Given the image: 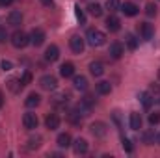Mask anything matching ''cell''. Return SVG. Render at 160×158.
Wrapping results in <instances>:
<instances>
[{
  "instance_id": "obj_14",
  "label": "cell",
  "mask_w": 160,
  "mask_h": 158,
  "mask_svg": "<svg viewBox=\"0 0 160 158\" xmlns=\"http://www.w3.org/2000/svg\"><path fill=\"white\" fill-rule=\"evenodd\" d=\"M73 149H75V153H77V155H86V153H88V141L78 138V140L73 143Z\"/></svg>"
},
{
  "instance_id": "obj_41",
  "label": "cell",
  "mask_w": 160,
  "mask_h": 158,
  "mask_svg": "<svg viewBox=\"0 0 160 158\" xmlns=\"http://www.w3.org/2000/svg\"><path fill=\"white\" fill-rule=\"evenodd\" d=\"M13 0H0V6H9Z\"/></svg>"
},
{
  "instance_id": "obj_37",
  "label": "cell",
  "mask_w": 160,
  "mask_h": 158,
  "mask_svg": "<svg viewBox=\"0 0 160 158\" xmlns=\"http://www.w3.org/2000/svg\"><path fill=\"white\" fill-rule=\"evenodd\" d=\"M0 67H2L4 71H11V67H13V65H11V62H8V60H2V62H0Z\"/></svg>"
},
{
  "instance_id": "obj_8",
  "label": "cell",
  "mask_w": 160,
  "mask_h": 158,
  "mask_svg": "<svg viewBox=\"0 0 160 158\" xmlns=\"http://www.w3.org/2000/svg\"><path fill=\"white\" fill-rule=\"evenodd\" d=\"M121 11H123L127 17H134V15L140 13V7H138L136 4H132V2H125V4L121 6Z\"/></svg>"
},
{
  "instance_id": "obj_12",
  "label": "cell",
  "mask_w": 160,
  "mask_h": 158,
  "mask_svg": "<svg viewBox=\"0 0 160 158\" xmlns=\"http://www.w3.org/2000/svg\"><path fill=\"white\" fill-rule=\"evenodd\" d=\"M106 28L110 30V32H118L121 28V21L116 17V15H110L108 19H106Z\"/></svg>"
},
{
  "instance_id": "obj_6",
  "label": "cell",
  "mask_w": 160,
  "mask_h": 158,
  "mask_svg": "<svg viewBox=\"0 0 160 158\" xmlns=\"http://www.w3.org/2000/svg\"><path fill=\"white\" fill-rule=\"evenodd\" d=\"M30 43H32L34 47H41V45L45 43V30H41V28H34L32 34H30Z\"/></svg>"
},
{
  "instance_id": "obj_43",
  "label": "cell",
  "mask_w": 160,
  "mask_h": 158,
  "mask_svg": "<svg viewBox=\"0 0 160 158\" xmlns=\"http://www.w3.org/2000/svg\"><path fill=\"white\" fill-rule=\"evenodd\" d=\"M157 141H158V143H160V132H158V136H157Z\"/></svg>"
},
{
  "instance_id": "obj_10",
  "label": "cell",
  "mask_w": 160,
  "mask_h": 158,
  "mask_svg": "<svg viewBox=\"0 0 160 158\" xmlns=\"http://www.w3.org/2000/svg\"><path fill=\"white\" fill-rule=\"evenodd\" d=\"M60 58V48L56 45H50L47 50H45V60L47 62H56Z\"/></svg>"
},
{
  "instance_id": "obj_44",
  "label": "cell",
  "mask_w": 160,
  "mask_h": 158,
  "mask_svg": "<svg viewBox=\"0 0 160 158\" xmlns=\"http://www.w3.org/2000/svg\"><path fill=\"white\" fill-rule=\"evenodd\" d=\"M158 78H160V71H158Z\"/></svg>"
},
{
  "instance_id": "obj_36",
  "label": "cell",
  "mask_w": 160,
  "mask_h": 158,
  "mask_svg": "<svg viewBox=\"0 0 160 158\" xmlns=\"http://www.w3.org/2000/svg\"><path fill=\"white\" fill-rule=\"evenodd\" d=\"M149 123H151V125H157V123H160V114H158V112H153V114L149 116Z\"/></svg>"
},
{
  "instance_id": "obj_35",
  "label": "cell",
  "mask_w": 160,
  "mask_h": 158,
  "mask_svg": "<svg viewBox=\"0 0 160 158\" xmlns=\"http://www.w3.org/2000/svg\"><path fill=\"white\" fill-rule=\"evenodd\" d=\"M123 149H125L127 153H132V151H134V147H132V143H130V140H127V138H123Z\"/></svg>"
},
{
  "instance_id": "obj_26",
  "label": "cell",
  "mask_w": 160,
  "mask_h": 158,
  "mask_svg": "<svg viewBox=\"0 0 160 158\" xmlns=\"http://www.w3.org/2000/svg\"><path fill=\"white\" fill-rule=\"evenodd\" d=\"M80 119H82V116H80V112L77 110V108H75V110H71V112L67 114V121H69V123H73V125H78Z\"/></svg>"
},
{
  "instance_id": "obj_30",
  "label": "cell",
  "mask_w": 160,
  "mask_h": 158,
  "mask_svg": "<svg viewBox=\"0 0 160 158\" xmlns=\"http://www.w3.org/2000/svg\"><path fill=\"white\" fill-rule=\"evenodd\" d=\"M75 15H77V19H78L80 24H86V15H84V11L80 9V6H77V7H75Z\"/></svg>"
},
{
  "instance_id": "obj_38",
  "label": "cell",
  "mask_w": 160,
  "mask_h": 158,
  "mask_svg": "<svg viewBox=\"0 0 160 158\" xmlns=\"http://www.w3.org/2000/svg\"><path fill=\"white\" fill-rule=\"evenodd\" d=\"M6 39H8V32H6L4 26H0V43H4Z\"/></svg>"
},
{
  "instance_id": "obj_39",
  "label": "cell",
  "mask_w": 160,
  "mask_h": 158,
  "mask_svg": "<svg viewBox=\"0 0 160 158\" xmlns=\"http://www.w3.org/2000/svg\"><path fill=\"white\" fill-rule=\"evenodd\" d=\"M41 143H39V138L38 140H30V145H28V149H38Z\"/></svg>"
},
{
  "instance_id": "obj_40",
  "label": "cell",
  "mask_w": 160,
  "mask_h": 158,
  "mask_svg": "<svg viewBox=\"0 0 160 158\" xmlns=\"http://www.w3.org/2000/svg\"><path fill=\"white\" fill-rule=\"evenodd\" d=\"M41 2H43L45 6H48V7H52V6H54V2H52V0H41Z\"/></svg>"
},
{
  "instance_id": "obj_33",
  "label": "cell",
  "mask_w": 160,
  "mask_h": 158,
  "mask_svg": "<svg viewBox=\"0 0 160 158\" xmlns=\"http://www.w3.org/2000/svg\"><path fill=\"white\" fill-rule=\"evenodd\" d=\"M30 82H32V73H30V71H26V73L22 75V78H21V84H22V87H24V86H28Z\"/></svg>"
},
{
  "instance_id": "obj_28",
  "label": "cell",
  "mask_w": 160,
  "mask_h": 158,
  "mask_svg": "<svg viewBox=\"0 0 160 158\" xmlns=\"http://www.w3.org/2000/svg\"><path fill=\"white\" fill-rule=\"evenodd\" d=\"M88 11H89V15H93V17H101V15H102V6H99V4H89V6H88Z\"/></svg>"
},
{
  "instance_id": "obj_3",
  "label": "cell",
  "mask_w": 160,
  "mask_h": 158,
  "mask_svg": "<svg viewBox=\"0 0 160 158\" xmlns=\"http://www.w3.org/2000/svg\"><path fill=\"white\" fill-rule=\"evenodd\" d=\"M138 32H140L142 39H145V41L153 39V34H155L153 24H149V22H140V24H138Z\"/></svg>"
},
{
  "instance_id": "obj_29",
  "label": "cell",
  "mask_w": 160,
  "mask_h": 158,
  "mask_svg": "<svg viewBox=\"0 0 160 158\" xmlns=\"http://www.w3.org/2000/svg\"><path fill=\"white\" fill-rule=\"evenodd\" d=\"M140 101H142V104H143V108H145V110H147V108H151V104H153V99H151V95H149L147 91L140 93Z\"/></svg>"
},
{
  "instance_id": "obj_42",
  "label": "cell",
  "mask_w": 160,
  "mask_h": 158,
  "mask_svg": "<svg viewBox=\"0 0 160 158\" xmlns=\"http://www.w3.org/2000/svg\"><path fill=\"white\" fill-rule=\"evenodd\" d=\"M2 106H4V93L0 91V108H2Z\"/></svg>"
},
{
  "instance_id": "obj_16",
  "label": "cell",
  "mask_w": 160,
  "mask_h": 158,
  "mask_svg": "<svg viewBox=\"0 0 160 158\" xmlns=\"http://www.w3.org/2000/svg\"><path fill=\"white\" fill-rule=\"evenodd\" d=\"M89 71H91L93 77H101V75L104 73V65H102L101 62H91V63H89Z\"/></svg>"
},
{
  "instance_id": "obj_22",
  "label": "cell",
  "mask_w": 160,
  "mask_h": 158,
  "mask_svg": "<svg viewBox=\"0 0 160 158\" xmlns=\"http://www.w3.org/2000/svg\"><path fill=\"white\" fill-rule=\"evenodd\" d=\"M8 87H9V91H11V93H19V91L22 89V84H21V78H19V80H17V78L8 80Z\"/></svg>"
},
{
  "instance_id": "obj_13",
  "label": "cell",
  "mask_w": 160,
  "mask_h": 158,
  "mask_svg": "<svg viewBox=\"0 0 160 158\" xmlns=\"http://www.w3.org/2000/svg\"><path fill=\"white\" fill-rule=\"evenodd\" d=\"M60 75H62L63 78H69V77H73V75H75V65H73L71 62H65V63L60 67Z\"/></svg>"
},
{
  "instance_id": "obj_4",
  "label": "cell",
  "mask_w": 160,
  "mask_h": 158,
  "mask_svg": "<svg viewBox=\"0 0 160 158\" xmlns=\"http://www.w3.org/2000/svg\"><path fill=\"white\" fill-rule=\"evenodd\" d=\"M39 86L43 89H47V91H52V89H56L58 80H56V77H52V75H45V77H41Z\"/></svg>"
},
{
  "instance_id": "obj_23",
  "label": "cell",
  "mask_w": 160,
  "mask_h": 158,
  "mask_svg": "<svg viewBox=\"0 0 160 158\" xmlns=\"http://www.w3.org/2000/svg\"><path fill=\"white\" fill-rule=\"evenodd\" d=\"M125 45H127L128 50H136V47H138V39H136L132 34H127V36H125Z\"/></svg>"
},
{
  "instance_id": "obj_19",
  "label": "cell",
  "mask_w": 160,
  "mask_h": 158,
  "mask_svg": "<svg viewBox=\"0 0 160 158\" xmlns=\"http://www.w3.org/2000/svg\"><path fill=\"white\" fill-rule=\"evenodd\" d=\"M110 91H112V86H110V82L102 80V82H99V84H97V93H99V95H108Z\"/></svg>"
},
{
  "instance_id": "obj_32",
  "label": "cell",
  "mask_w": 160,
  "mask_h": 158,
  "mask_svg": "<svg viewBox=\"0 0 160 158\" xmlns=\"http://www.w3.org/2000/svg\"><path fill=\"white\" fill-rule=\"evenodd\" d=\"M142 138H143V141H145L147 145H149V143H155V134H153L151 130H149V132H143Z\"/></svg>"
},
{
  "instance_id": "obj_31",
  "label": "cell",
  "mask_w": 160,
  "mask_h": 158,
  "mask_svg": "<svg viewBox=\"0 0 160 158\" xmlns=\"http://www.w3.org/2000/svg\"><path fill=\"white\" fill-rule=\"evenodd\" d=\"M118 7H119V0H108L106 2V9L108 11H118Z\"/></svg>"
},
{
  "instance_id": "obj_11",
  "label": "cell",
  "mask_w": 160,
  "mask_h": 158,
  "mask_svg": "<svg viewBox=\"0 0 160 158\" xmlns=\"http://www.w3.org/2000/svg\"><path fill=\"white\" fill-rule=\"evenodd\" d=\"M45 125H47V128L56 130V128L60 126V117H58V114H48L47 119H45Z\"/></svg>"
},
{
  "instance_id": "obj_15",
  "label": "cell",
  "mask_w": 160,
  "mask_h": 158,
  "mask_svg": "<svg viewBox=\"0 0 160 158\" xmlns=\"http://www.w3.org/2000/svg\"><path fill=\"white\" fill-rule=\"evenodd\" d=\"M128 123H130V128H132V130H140V128H142V116L136 114V112H132Z\"/></svg>"
},
{
  "instance_id": "obj_25",
  "label": "cell",
  "mask_w": 160,
  "mask_h": 158,
  "mask_svg": "<svg viewBox=\"0 0 160 158\" xmlns=\"http://www.w3.org/2000/svg\"><path fill=\"white\" fill-rule=\"evenodd\" d=\"M67 101H69V95H67V93H60V95H56V97L52 99V102H54L56 106H65Z\"/></svg>"
},
{
  "instance_id": "obj_1",
  "label": "cell",
  "mask_w": 160,
  "mask_h": 158,
  "mask_svg": "<svg viewBox=\"0 0 160 158\" xmlns=\"http://www.w3.org/2000/svg\"><path fill=\"white\" fill-rule=\"evenodd\" d=\"M86 39H88V43H89L91 47H101V45H104L106 36H104L101 30H97V28H89L88 34H86Z\"/></svg>"
},
{
  "instance_id": "obj_2",
  "label": "cell",
  "mask_w": 160,
  "mask_h": 158,
  "mask_svg": "<svg viewBox=\"0 0 160 158\" xmlns=\"http://www.w3.org/2000/svg\"><path fill=\"white\" fill-rule=\"evenodd\" d=\"M28 43H30V36H26L22 30L13 32V36H11V45H13L15 48H24Z\"/></svg>"
},
{
  "instance_id": "obj_21",
  "label": "cell",
  "mask_w": 160,
  "mask_h": 158,
  "mask_svg": "<svg viewBox=\"0 0 160 158\" xmlns=\"http://www.w3.org/2000/svg\"><path fill=\"white\" fill-rule=\"evenodd\" d=\"M73 84H75V89H78V91H86L88 89V80L84 77H75Z\"/></svg>"
},
{
  "instance_id": "obj_17",
  "label": "cell",
  "mask_w": 160,
  "mask_h": 158,
  "mask_svg": "<svg viewBox=\"0 0 160 158\" xmlns=\"http://www.w3.org/2000/svg\"><path fill=\"white\" fill-rule=\"evenodd\" d=\"M8 22H9L11 26H19V24L22 22V15H21V11H11L9 17H8Z\"/></svg>"
},
{
  "instance_id": "obj_27",
  "label": "cell",
  "mask_w": 160,
  "mask_h": 158,
  "mask_svg": "<svg viewBox=\"0 0 160 158\" xmlns=\"http://www.w3.org/2000/svg\"><path fill=\"white\" fill-rule=\"evenodd\" d=\"M147 93L151 95L153 102H155V101H160V86H158V84H151V87H149V91H147Z\"/></svg>"
},
{
  "instance_id": "obj_5",
  "label": "cell",
  "mask_w": 160,
  "mask_h": 158,
  "mask_svg": "<svg viewBox=\"0 0 160 158\" xmlns=\"http://www.w3.org/2000/svg\"><path fill=\"white\" fill-rule=\"evenodd\" d=\"M22 125H24V128H28V130H34V128H38V125H39V119L36 114H32V112H28V114H24V117H22Z\"/></svg>"
},
{
  "instance_id": "obj_34",
  "label": "cell",
  "mask_w": 160,
  "mask_h": 158,
  "mask_svg": "<svg viewBox=\"0 0 160 158\" xmlns=\"http://www.w3.org/2000/svg\"><path fill=\"white\" fill-rule=\"evenodd\" d=\"M145 13H147L149 17L157 15V6H155V4H147V6H145Z\"/></svg>"
},
{
  "instance_id": "obj_24",
  "label": "cell",
  "mask_w": 160,
  "mask_h": 158,
  "mask_svg": "<svg viewBox=\"0 0 160 158\" xmlns=\"http://www.w3.org/2000/svg\"><path fill=\"white\" fill-rule=\"evenodd\" d=\"M39 102H41V97L38 93H30L28 99H26V106H28V108H34V106H38Z\"/></svg>"
},
{
  "instance_id": "obj_9",
  "label": "cell",
  "mask_w": 160,
  "mask_h": 158,
  "mask_svg": "<svg viewBox=\"0 0 160 158\" xmlns=\"http://www.w3.org/2000/svg\"><path fill=\"white\" fill-rule=\"evenodd\" d=\"M123 50H125V48H123V45H121L119 41H116V43H112V45H110L108 54H110L114 60H119L121 56H123Z\"/></svg>"
},
{
  "instance_id": "obj_7",
  "label": "cell",
  "mask_w": 160,
  "mask_h": 158,
  "mask_svg": "<svg viewBox=\"0 0 160 158\" xmlns=\"http://www.w3.org/2000/svg\"><path fill=\"white\" fill-rule=\"evenodd\" d=\"M69 47H71V50L75 54H82V50H84V39L80 36H73L69 39Z\"/></svg>"
},
{
  "instance_id": "obj_18",
  "label": "cell",
  "mask_w": 160,
  "mask_h": 158,
  "mask_svg": "<svg viewBox=\"0 0 160 158\" xmlns=\"http://www.w3.org/2000/svg\"><path fill=\"white\" fill-rule=\"evenodd\" d=\"M91 134L93 136H104L106 134V125L104 123H93L91 125Z\"/></svg>"
},
{
  "instance_id": "obj_20",
  "label": "cell",
  "mask_w": 160,
  "mask_h": 158,
  "mask_svg": "<svg viewBox=\"0 0 160 158\" xmlns=\"http://www.w3.org/2000/svg\"><path fill=\"white\" fill-rule=\"evenodd\" d=\"M56 141H58V145H60L62 149H67V147L71 145V136H69L67 132H63V134H60V136H58V140H56Z\"/></svg>"
}]
</instances>
